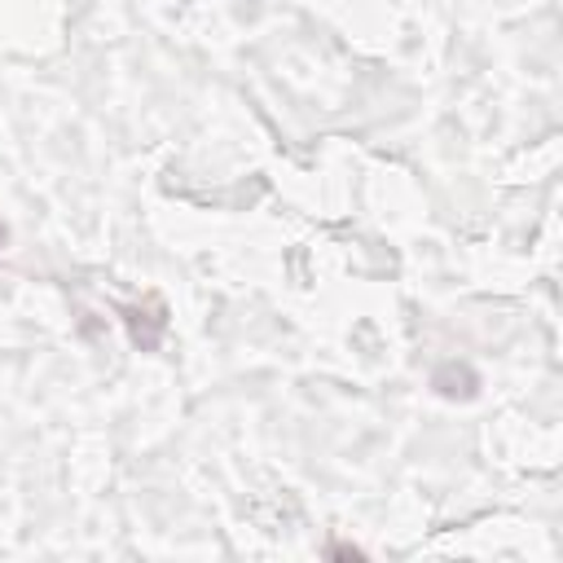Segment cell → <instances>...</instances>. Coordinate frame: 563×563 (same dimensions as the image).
I'll use <instances>...</instances> for the list:
<instances>
[{"instance_id":"1","label":"cell","mask_w":563,"mask_h":563,"mask_svg":"<svg viewBox=\"0 0 563 563\" xmlns=\"http://www.w3.org/2000/svg\"><path fill=\"white\" fill-rule=\"evenodd\" d=\"M4 242H9V229H4V220H0V246H4Z\"/></svg>"}]
</instances>
